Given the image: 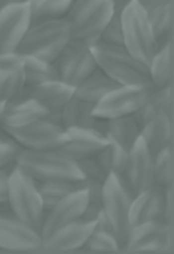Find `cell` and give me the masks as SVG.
I'll return each mask as SVG.
<instances>
[{
    "label": "cell",
    "instance_id": "f546056e",
    "mask_svg": "<svg viewBox=\"0 0 174 254\" xmlns=\"http://www.w3.org/2000/svg\"><path fill=\"white\" fill-rule=\"evenodd\" d=\"M75 0H28L30 24L45 19L66 18Z\"/></svg>",
    "mask_w": 174,
    "mask_h": 254
},
{
    "label": "cell",
    "instance_id": "7402d4cb",
    "mask_svg": "<svg viewBox=\"0 0 174 254\" xmlns=\"http://www.w3.org/2000/svg\"><path fill=\"white\" fill-rule=\"evenodd\" d=\"M149 82L154 89L173 85L174 80V43L173 40L158 46L151 63L148 64Z\"/></svg>",
    "mask_w": 174,
    "mask_h": 254
},
{
    "label": "cell",
    "instance_id": "836d02e7",
    "mask_svg": "<svg viewBox=\"0 0 174 254\" xmlns=\"http://www.w3.org/2000/svg\"><path fill=\"white\" fill-rule=\"evenodd\" d=\"M98 40L107 45L124 46V36H122V25L119 15H113L110 21L106 24L103 31L98 36Z\"/></svg>",
    "mask_w": 174,
    "mask_h": 254
},
{
    "label": "cell",
    "instance_id": "603a6c76",
    "mask_svg": "<svg viewBox=\"0 0 174 254\" xmlns=\"http://www.w3.org/2000/svg\"><path fill=\"white\" fill-rule=\"evenodd\" d=\"M28 94L43 109L52 112L60 110L75 95V88L60 79H54L28 88Z\"/></svg>",
    "mask_w": 174,
    "mask_h": 254
},
{
    "label": "cell",
    "instance_id": "484cf974",
    "mask_svg": "<svg viewBox=\"0 0 174 254\" xmlns=\"http://www.w3.org/2000/svg\"><path fill=\"white\" fill-rule=\"evenodd\" d=\"M87 252H121V246L107 223L103 213L98 214V217L94 220V229L89 234L87 243L84 244V249Z\"/></svg>",
    "mask_w": 174,
    "mask_h": 254
},
{
    "label": "cell",
    "instance_id": "6da1fadb",
    "mask_svg": "<svg viewBox=\"0 0 174 254\" xmlns=\"http://www.w3.org/2000/svg\"><path fill=\"white\" fill-rule=\"evenodd\" d=\"M6 204L15 219L40 234L45 208L37 183L16 165H13L9 171Z\"/></svg>",
    "mask_w": 174,
    "mask_h": 254
},
{
    "label": "cell",
    "instance_id": "bcb514c9",
    "mask_svg": "<svg viewBox=\"0 0 174 254\" xmlns=\"http://www.w3.org/2000/svg\"><path fill=\"white\" fill-rule=\"evenodd\" d=\"M3 106H4V103H0V118H1V112H3Z\"/></svg>",
    "mask_w": 174,
    "mask_h": 254
},
{
    "label": "cell",
    "instance_id": "9a60e30c",
    "mask_svg": "<svg viewBox=\"0 0 174 254\" xmlns=\"http://www.w3.org/2000/svg\"><path fill=\"white\" fill-rule=\"evenodd\" d=\"M87 202H88V193L85 188L58 201L52 208H49L45 213L43 225L40 229L42 238H46L55 231L61 229L63 226H67L69 223L82 219L87 208Z\"/></svg>",
    "mask_w": 174,
    "mask_h": 254
},
{
    "label": "cell",
    "instance_id": "ee69618b",
    "mask_svg": "<svg viewBox=\"0 0 174 254\" xmlns=\"http://www.w3.org/2000/svg\"><path fill=\"white\" fill-rule=\"evenodd\" d=\"M19 1H24V0H0V7L7 6V4H13V3H19Z\"/></svg>",
    "mask_w": 174,
    "mask_h": 254
},
{
    "label": "cell",
    "instance_id": "4dcf8cb0",
    "mask_svg": "<svg viewBox=\"0 0 174 254\" xmlns=\"http://www.w3.org/2000/svg\"><path fill=\"white\" fill-rule=\"evenodd\" d=\"M24 74L21 68L0 70V103H7L25 92Z\"/></svg>",
    "mask_w": 174,
    "mask_h": 254
},
{
    "label": "cell",
    "instance_id": "d590c367",
    "mask_svg": "<svg viewBox=\"0 0 174 254\" xmlns=\"http://www.w3.org/2000/svg\"><path fill=\"white\" fill-rule=\"evenodd\" d=\"M19 149L21 147L1 131V135H0V168H4L15 161V156L19 152Z\"/></svg>",
    "mask_w": 174,
    "mask_h": 254
},
{
    "label": "cell",
    "instance_id": "d4e9b609",
    "mask_svg": "<svg viewBox=\"0 0 174 254\" xmlns=\"http://www.w3.org/2000/svg\"><path fill=\"white\" fill-rule=\"evenodd\" d=\"M119 86L98 67H95L78 86H75V97L97 104L106 94Z\"/></svg>",
    "mask_w": 174,
    "mask_h": 254
},
{
    "label": "cell",
    "instance_id": "3957f363",
    "mask_svg": "<svg viewBox=\"0 0 174 254\" xmlns=\"http://www.w3.org/2000/svg\"><path fill=\"white\" fill-rule=\"evenodd\" d=\"M70 39L67 18L37 21L28 25L16 52L52 63Z\"/></svg>",
    "mask_w": 174,
    "mask_h": 254
},
{
    "label": "cell",
    "instance_id": "d6a6232c",
    "mask_svg": "<svg viewBox=\"0 0 174 254\" xmlns=\"http://www.w3.org/2000/svg\"><path fill=\"white\" fill-rule=\"evenodd\" d=\"M85 182V190L88 193V202L85 213L82 219L87 220H95L98 214L101 213V190H103V182L100 180H87Z\"/></svg>",
    "mask_w": 174,
    "mask_h": 254
},
{
    "label": "cell",
    "instance_id": "2e32d148",
    "mask_svg": "<svg viewBox=\"0 0 174 254\" xmlns=\"http://www.w3.org/2000/svg\"><path fill=\"white\" fill-rule=\"evenodd\" d=\"M94 229V220L79 219L61 229L55 231L49 237L43 238L42 252L45 253H66L82 250L89 234Z\"/></svg>",
    "mask_w": 174,
    "mask_h": 254
},
{
    "label": "cell",
    "instance_id": "cb8c5ba5",
    "mask_svg": "<svg viewBox=\"0 0 174 254\" xmlns=\"http://www.w3.org/2000/svg\"><path fill=\"white\" fill-rule=\"evenodd\" d=\"M104 135L109 143H113L121 149L130 152L140 138V128L134 121L133 115L112 118L106 119Z\"/></svg>",
    "mask_w": 174,
    "mask_h": 254
},
{
    "label": "cell",
    "instance_id": "83f0119b",
    "mask_svg": "<svg viewBox=\"0 0 174 254\" xmlns=\"http://www.w3.org/2000/svg\"><path fill=\"white\" fill-rule=\"evenodd\" d=\"M21 70L24 74L25 88H33L43 82L58 79L57 70L52 63H48V61H43V60H39V58L30 57V55H22Z\"/></svg>",
    "mask_w": 174,
    "mask_h": 254
},
{
    "label": "cell",
    "instance_id": "f35d334b",
    "mask_svg": "<svg viewBox=\"0 0 174 254\" xmlns=\"http://www.w3.org/2000/svg\"><path fill=\"white\" fill-rule=\"evenodd\" d=\"M110 144H112V173L121 176L125 168L127 159H128V152L113 143H110Z\"/></svg>",
    "mask_w": 174,
    "mask_h": 254
},
{
    "label": "cell",
    "instance_id": "4316f807",
    "mask_svg": "<svg viewBox=\"0 0 174 254\" xmlns=\"http://www.w3.org/2000/svg\"><path fill=\"white\" fill-rule=\"evenodd\" d=\"M36 183L43 201L45 213L63 198L85 188L84 180H51V182H36Z\"/></svg>",
    "mask_w": 174,
    "mask_h": 254
},
{
    "label": "cell",
    "instance_id": "277c9868",
    "mask_svg": "<svg viewBox=\"0 0 174 254\" xmlns=\"http://www.w3.org/2000/svg\"><path fill=\"white\" fill-rule=\"evenodd\" d=\"M15 165L28 174L34 182L51 180H84L78 164L61 153L52 150H27L19 149L15 156Z\"/></svg>",
    "mask_w": 174,
    "mask_h": 254
},
{
    "label": "cell",
    "instance_id": "7bdbcfd3",
    "mask_svg": "<svg viewBox=\"0 0 174 254\" xmlns=\"http://www.w3.org/2000/svg\"><path fill=\"white\" fill-rule=\"evenodd\" d=\"M139 4H140V7L145 10V12H151V10H154L155 7H158V6H161V4H164V3H167L169 0H136Z\"/></svg>",
    "mask_w": 174,
    "mask_h": 254
},
{
    "label": "cell",
    "instance_id": "ffe728a7",
    "mask_svg": "<svg viewBox=\"0 0 174 254\" xmlns=\"http://www.w3.org/2000/svg\"><path fill=\"white\" fill-rule=\"evenodd\" d=\"M95 104L81 100L78 97H72L61 109V125L64 129L67 128H89L104 134L106 119H100L94 115Z\"/></svg>",
    "mask_w": 174,
    "mask_h": 254
},
{
    "label": "cell",
    "instance_id": "8992f818",
    "mask_svg": "<svg viewBox=\"0 0 174 254\" xmlns=\"http://www.w3.org/2000/svg\"><path fill=\"white\" fill-rule=\"evenodd\" d=\"M124 36V48L143 64H149L158 42L151 27L148 12H145L136 0H131L119 15Z\"/></svg>",
    "mask_w": 174,
    "mask_h": 254
},
{
    "label": "cell",
    "instance_id": "7c38bea8",
    "mask_svg": "<svg viewBox=\"0 0 174 254\" xmlns=\"http://www.w3.org/2000/svg\"><path fill=\"white\" fill-rule=\"evenodd\" d=\"M42 235L15 219L10 213H0V250L13 253L42 252Z\"/></svg>",
    "mask_w": 174,
    "mask_h": 254
},
{
    "label": "cell",
    "instance_id": "74e56055",
    "mask_svg": "<svg viewBox=\"0 0 174 254\" xmlns=\"http://www.w3.org/2000/svg\"><path fill=\"white\" fill-rule=\"evenodd\" d=\"M94 159L104 177L112 174V144L110 143H107L98 153H95Z\"/></svg>",
    "mask_w": 174,
    "mask_h": 254
},
{
    "label": "cell",
    "instance_id": "1f68e13d",
    "mask_svg": "<svg viewBox=\"0 0 174 254\" xmlns=\"http://www.w3.org/2000/svg\"><path fill=\"white\" fill-rule=\"evenodd\" d=\"M154 185L167 186L174 183V149L173 144L154 155Z\"/></svg>",
    "mask_w": 174,
    "mask_h": 254
},
{
    "label": "cell",
    "instance_id": "ab89813d",
    "mask_svg": "<svg viewBox=\"0 0 174 254\" xmlns=\"http://www.w3.org/2000/svg\"><path fill=\"white\" fill-rule=\"evenodd\" d=\"M173 190H174V183L164 186V222H166L167 225H174Z\"/></svg>",
    "mask_w": 174,
    "mask_h": 254
},
{
    "label": "cell",
    "instance_id": "9c48e42d",
    "mask_svg": "<svg viewBox=\"0 0 174 254\" xmlns=\"http://www.w3.org/2000/svg\"><path fill=\"white\" fill-rule=\"evenodd\" d=\"M21 149L52 150L60 149L67 140V131L46 116L21 128H0Z\"/></svg>",
    "mask_w": 174,
    "mask_h": 254
},
{
    "label": "cell",
    "instance_id": "f6af8a7d",
    "mask_svg": "<svg viewBox=\"0 0 174 254\" xmlns=\"http://www.w3.org/2000/svg\"><path fill=\"white\" fill-rule=\"evenodd\" d=\"M0 213H10L7 204H0Z\"/></svg>",
    "mask_w": 174,
    "mask_h": 254
},
{
    "label": "cell",
    "instance_id": "ac0fdd59",
    "mask_svg": "<svg viewBox=\"0 0 174 254\" xmlns=\"http://www.w3.org/2000/svg\"><path fill=\"white\" fill-rule=\"evenodd\" d=\"M46 115L48 110L30 97L27 88L18 98L4 103L0 118V128H21L45 118Z\"/></svg>",
    "mask_w": 174,
    "mask_h": 254
},
{
    "label": "cell",
    "instance_id": "b9f144b4",
    "mask_svg": "<svg viewBox=\"0 0 174 254\" xmlns=\"http://www.w3.org/2000/svg\"><path fill=\"white\" fill-rule=\"evenodd\" d=\"M7 182H9V171L0 168V204L7 202Z\"/></svg>",
    "mask_w": 174,
    "mask_h": 254
},
{
    "label": "cell",
    "instance_id": "5bb4252c",
    "mask_svg": "<svg viewBox=\"0 0 174 254\" xmlns=\"http://www.w3.org/2000/svg\"><path fill=\"white\" fill-rule=\"evenodd\" d=\"M28 25V0L0 7V54L15 52Z\"/></svg>",
    "mask_w": 174,
    "mask_h": 254
},
{
    "label": "cell",
    "instance_id": "44dd1931",
    "mask_svg": "<svg viewBox=\"0 0 174 254\" xmlns=\"http://www.w3.org/2000/svg\"><path fill=\"white\" fill-rule=\"evenodd\" d=\"M173 118L166 113L155 115L142 129L140 138L151 152V155H157L166 147L173 144Z\"/></svg>",
    "mask_w": 174,
    "mask_h": 254
},
{
    "label": "cell",
    "instance_id": "5b68a950",
    "mask_svg": "<svg viewBox=\"0 0 174 254\" xmlns=\"http://www.w3.org/2000/svg\"><path fill=\"white\" fill-rule=\"evenodd\" d=\"M131 202H133V193L130 192L124 180L115 173L109 174L103 182L101 213L106 217L107 223L110 225L121 246V252L133 228Z\"/></svg>",
    "mask_w": 174,
    "mask_h": 254
},
{
    "label": "cell",
    "instance_id": "e0dca14e",
    "mask_svg": "<svg viewBox=\"0 0 174 254\" xmlns=\"http://www.w3.org/2000/svg\"><path fill=\"white\" fill-rule=\"evenodd\" d=\"M67 140L58 149L72 161H81L98 153L109 141L100 131L89 128H67Z\"/></svg>",
    "mask_w": 174,
    "mask_h": 254
},
{
    "label": "cell",
    "instance_id": "f1b7e54d",
    "mask_svg": "<svg viewBox=\"0 0 174 254\" xmlns=\"http://www.w3.org/2000/svg\"><path fill=\"white\" fill-rule=\"evenodd\" d=\"M173 0H169L167 3L155 7L148 13L158 46L164 45L169 40H173Z\"/></svg>",
    "mask_w": 174,
    "mask_h": 254
},
{
    "label": "cell",
    "instance_id": "8d00e7d4",
    "mask_svg": "<svg viewBox=\"0 0 174 254\" xmlns=\"http://www.w3.org/2000/svg\"><path fill=\"white\" fill-rule=\"evenodd\" d=\"M76 164H78V168H79V171H81L84 179H87V180H100V182L106 180V177L101 174V171H100L94 156L76 161Z\"/></svg>",
    "mask_w": 174,
    "mask_h": 254
},
{
    "label": "cell",
    "instance_id": "e575fe53",
    "mask_svg": "<svg viewBox=\"0 0 174 254\" xmlns=\"http://www.w3.org/2000/svg\"><path fill=\"white\" fill-rule=\"evenodd\" d=\"M173 85L166 86V88H160V89H154L151 94V101L157 106V109L161 113H166L167 116L173 118L174 112V95H173Z\"/></svg>",
    "mask_w": 174,
    "mask_h": 254
},
{
    "label": "cell",
    "instance_id": "60d3db41",
    "mask_svg": "<svg viewBox=\"0 0 174 254\" xmlns=\"http://www.w3.org/2000/svg\"><path fill=\"white\" fill-rule=\"evenodd\" d=\"M22 65V55L15 52H3L0 54V70L7 68H21Z\"/></svg>",
    "mask_w": 174,
    "mask_h": 254
},
{
    "label": "cell",
    "instance_id": "8fae6325",
    "mask_svg": "<svg viewBox=\"0 0 174 254\" xmlns=\"http://www.w3.org/2000/svg\"><path fill=\"white\" fill-rule=\"evenodd\" d=\"M122 252L172 254L174 252V225H167L164 222H145L134 225Z\"/></svg>",
    "mask_w": 174,
    "mask_h": 254
},
{
    "label": "cell",
    "instance_id": "4fadbf2b",
    "mask_svg": "<svg viewBox=\"0 0 174 254\" xmlns=\"http://www.w3.org/2000/svg\"><path fill=\"white\" fill-rule=\"evenodd\" d=\"M154 156L142 141V138L137 140V143L133 146V149L128 152V159L125 164V168L122 174L119 176L124 183L128 186L133 196L139 195L145 189L154 185Z\"/></svg>",
    "mask_w": 174,
    "mask_h": 254
},
{
    "label": "cell",
    "instance_id": "d6986e66",
    "mask_svg": "<svg viewBox=\"0 0 174 254\" xmlns=\"http://www.w3.org/2000/svg\"><path fill=\"white\" fill-rule=\"evenodd\" d=\"M145 222H164V188L160 185H152L133 196L131 225Z\"/></svg>",
    "mask_w": 174,
    "mask_h": 254
},
{
    "label": "cell",
    "instance_id": "52a82bcc",
    "mask_svg": "<svg viewBox=\"0 0 174 254\" xmlns=\"http://www.w3.org/2000/svg\"><path fill=\"white\" fill-rule=\"evenodd\" d=\"M115 15L113 0H75L67 21L70 37L81 40H95Z\"/></svg>",
    "mask_w": 174,
    "mask_h": 254
},
{
    "label": "cell",
    "instance_id": "ba28073f",
    "mask_svg": "<svg viewBox=\"0 0 174 254\" xmlns=\"http://www.w3.org/2000/svg\"><path fill=\"white\" fill-rule=\"evenodd\" d=\"M91 43L92 40L81 39H70L66 43V46L52 61L60 80L75 88L97 67L91 52Z\"/></svg>",
    "mask_w": 174,
    "mask_h": 254
},
{
    "label": "cell",
    "instance_id": "7a4b0ae2",
    "mask_svg": "<svg viewBox=\"0 0 174 254\" xmlns=\"http://www.w3.org/2000/svg\"><path fill=\"white\" fill-rule=\"evenodd\" d=\"M97 67L118 85H151L148 65L134 58L124 46L97 40L91 43Z\"/></svg>",
    "mask_w": 174,
    "mask_h": 254
},
{
    "label": "cell",
    "instance_id": "30bf717a",
    "mask_svg": "<svg viewBox=\"0 0 174 254\" xmlns=\"http://www.w3.org/2000/svg\"><path fill=\"white\" fill-rule=\"evenodd\" d=\"M152 91V85H119L95 104L94 115L100 119L133 115L149 98Z\"/></svg>",
    "mask_w": 174,
    "mask_h": 254
}]
</instances>
